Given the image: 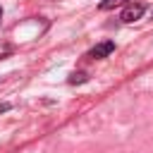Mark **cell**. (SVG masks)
Wrapping results in <instances>:
<instances>
[{"label":"cell","instance_id":"6da1fadb","mask_svg":"<svg viewBox=\"0 0 153 153\" xmlns=\"http://www.w3.org/2000/svg\"><path fill=\"white\" fill-rule=\"evenodd\" d=\"M112 50H115V43H112V41H103V43L93 45V48L86 53V57H91V60H103V57H108Z\"/></svg>","mask_w":153,"mask_h":153},{"label":"cell","instance_id":"7a4b0ae2","mask_svg":"<svg viewBox=\"0 0 153 153\" xmlns=\"http://www.w3.org/2000/svg\"><path fill=\"white\" fill-rule=\"evenodd\" d=\"M146 12V5L143 2H131V5H127L124 7V12H122V22H136V19H141V14Z\"/></svg>","mask_w":153,"mask_h":153},{"label":"cell","instance_id":"3957f363","mask_svg":"<svg viewBox=\"0 0 153 153\" xmlns=\"http://www.w3.org/2000/svg\"><path fill=\"white\" fill-rule=\"evenodd\" d=\"M124 2H129V0H103L98 7H100V10H115V7L124 5Z\"/></svg>","mask_w":153,"mask_h":153},{"label":"cell","instance_id":"277c9868","mask_svg":"<svg viewBox=\"0 0 153 153\" xmlns=\"http://www.w3.org/2000/svg\"><path fill=\"white\" fill-rule=\"evenodd\" d=\"M84 81H88V74H86V72H74V74H69V84H84Z\"/></svg>","mask_w":153,"mask_h":153},{"label":"cell","instance_id":"5b68a950","mask_svg":"<svg viewBox=\"0 0 153 153\" xmlns=\"http://www.w3.org/2000/svg\"><path fill=\"white\" fill-rule=\"evenodd\" d=\"M10 110V103H0V112H7Z\"/></svg>","mask_w":153,"mask_h":153},{"label":"cell","instance_id":"8992f818","mask_svg":"<svg viewBox=\"0 0 153 153\" xmlns=\"http://www.w3.org/2000/svg\"><path fill=\"white\" fill-rule=\"evenodd\" d=\"M0 19H2V7H0Z\"/></svg>","mask_w":153,"mask_h":153}]
</instances>
